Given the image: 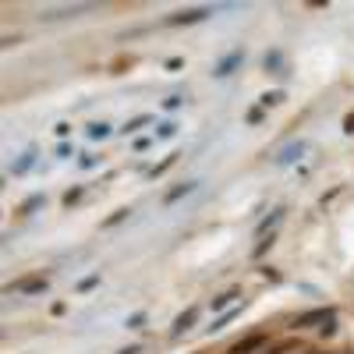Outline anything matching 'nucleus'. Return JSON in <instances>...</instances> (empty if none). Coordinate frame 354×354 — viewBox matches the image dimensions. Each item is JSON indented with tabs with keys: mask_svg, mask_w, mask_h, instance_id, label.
Here are the masks:
<instances>
[{
	"mask_svg": "<svg viewBox=\"0 0 354 354\" xmlns=\"http://www.w3.org/2000/svg\"><path fill=\"white\" fill-rule=\"evenodd\" d=\"M326 319H333V308H312V312H301L290 326L294 330H308V326H322Z\"/></svg>",
	"mask_w": 354,
	"mask_h": 354,
	"instance_id": "f257e3e1",
	"label": "nucleus"
},
{
	"mask_svg": "<svg viewBox=\"0 0 354 354\" xmlns=\"http://www.w3.org/2000/svg\"><path fill=\"white\" fill-rule=\"evenodd\" d=\"M212 14V7H192V11H177L167 18V25H195V21H206Z\"/></svg>",
	"mask_w": 354,
	"mask_h": 354,
	"instance_id": "f03ea898",
	"label": "nucleus"
},
{
	"mask_svg": "<svg viewBox=\"0 0 354 354\" xmlns=\"http://www.w3.org/2000/svg\"><path fill=\"white\" fill-rule=\"evenodd\" d=\"M241 64H244V50H230V53H227V57L212 68V74H216V78H227V74H234Z\"/></svg>",
	"mask_w": 354,
	"mask_h": 354,
	"instance_id": "7ed1b4c3",
	"label": "nucleus"
},
{
	"mask_svg": "<svg viewBox=\"0 0 354 354\" xmlns=\"http://www.w3.org/2000/svg\"><path fill=\"white\" fill-rule=\"evenodd\" d=\"M259 347H266V337H262V333H255V337H248V340L234 344L227 354H252V351H259Z\"/></svg>",
	"mask_w": 354,
	"mask_h": 354,
	"instance_id": "20e7f679",
	"label": "nucleus"
},
{
	"mask_svg": "<svg viewBox=\"0 0 354 354\" xmlns=\"http://www.w3.org/2000/svg\"><path fill=\"white\" fill-rule=\"evenodd\" d=\"M195 319H199V312H195V308H188V312H181V315L174 319V337H181V333H188V330L195 326Z\"/></svg>",
	"mask_w": 354,
	"mask_h": 354,
	"instance_id": "39448f33",
	"label": "nucleus"
},
{
	"mask_svg": "<svg viewBox=\"0 0 354 354\" xmlns=\"http://www.w3.org/2000/svg\"><path fill=\"white\" fill-rule=\"evenodd\" d=\"M7 290H21V294H43V290H46V277H39V280H18V283H11Z\"/></svg>",
	"mask_w": 354,
	"mask_h": 354,
	"instance_id": "423d86ee",
	"label": "nucleus"
},
{
	"mask_svg": "<svg viewBox=\"0 0 354 354\" xmlns=\"http://www.w3.org/2000/svg\"><path fill=\"white\" fill-rule=\"evenodd\" d=\"M305 149H308L305 142H294V145H287V149H283L280 156H277V163H280V167H287V163H294V159H297V156H301Z\"/></svg>",
	"mask_w": 354,
	"mask_h": 354,
	"instance_id": "0eeeda50",
	"label": "nucleus"
},
{
	"mask_svg": "<svg viewBox=\"0 0 354 354\" xmlns=\"http://www.w3.org/2000/svg\"><path fill=\"white\" fill-rule=\"evenodd\" d=\"M32 163H36V149H29V152L11 167V174H14V177H21V174H29V170H32Z\"/></svg>",
	"mask_w": 354,
	"mask_h": 354,
	"instance_id": "6e6552de",
	"label": "nucleus"
},
{
	"mask_svg": "<svg viewBox=\"0 0 354 354\" xmlns=\"http://www.w3.org/2000/svg\"><path fill=\"white\" fill-rule=\"evenodd\" d=\"M283 99H287V92H283V89H273V92H262V96H259V106H280Z\"/></svg>",
	"mask_w": 354,
	"mask_h": 354,
	"instance_id": "1a4fd4ad",
	"label": "nucleus"
},
{
	"mask_svg": "<svg viewBox=\"0 0 354 354\" xmlns=\"http://www.w3.org/2000/svg\"><path fill=\"white\" fill-rule=\"evenodd\" d=\"M195 188H199V184H177L174 192H167V199H163V202H167V206H174L177 199H184V195H192Z\"/></svg>",
	"mask_w": 354,
	"mask_h": 354,
	"instance_id": "9d476101",
	"label": "nucleus"
},
{
	"mask_svg": "<svg viewBox=\"0 0 354 354\" xmlns=\"http://www.w3.org/2000/svg\"><path fill=\"white\" fill-rule=\"evenodd\" d=\"M262 64H266V71H277V74H283V53H280V50H269Z\"/></svg>",
	"mask_w": 354,
	"mask_h": 354,
	"instance_id": "9b49d317",
	"label": "nucleus"
},
{
	"mask_svg": "<svg viewBox=\"0 0 354 354\" xmlns=\"http://www.w3.org/2000/svg\"><path fill=\"white\" fill-rule=\"evenodd\" d=\"M234 297H241V290H227V294H220V297H212V312H223V308H227V305H230V301H234Z\"/></svg>",
	"mask_w": 354,
	"mask_h": 354,
	"instance_id": "f8f14e48",
	"label": "nucleus"
},
{
	"mask_svg": "<svg viewBox=\"0 0 354 354\" xmlns=\"http://www.w3.org/2000/svg\"><path fill=\"white\" fill-rule=\"evenodd\" d=\"M241 308H244V305H241ZM241 308H230V312H223V315H220V319H216V322L209 326V333H220V330H227V322H230L234 315H241Z\"/></svg>",
	"mask_w": 354,
	"mask_h": 354,
	"instance_id": "ddd939ff",
	"label": "nucleus"
},
{
	"mask_svg": "<svg viewBox=\"0 0 354 354\" xmlns=\"http://www.w3.org/2000/svg\"><path fill=\"white\" fill-rule=\"evenodd\" d=\"M149 121H152V117H149V114H139V117H131V121H128V124H124V128H121V131H124V135H135V131H139V128H145V124H149Z\"/></svg>",
	"mask_w": 354,
	"mask_h": 354,
	"instance_id": "4468645a",
	"label": "nucleus"
},
{
	"mask_svg": "<svg viewBox=\"0 0 354 354\" xmlns=\"http://www.w3.org/2000/svg\"><path fill=\"white\" fill-rule=\"evenodd\" d=\"M273 244H277V234H273V230H269V237H266V234H262V241H259V244H255V252H252V255H255V259H262V255H266V252H269V248H273Z\"/></svg>",
	"mask_w": 354,
	"mask_h": 354,
	"instance_id": "2eb2a0df",
	"label": "nucleus"
},
{
	"mask_svg": "<svg viewBox=\"0 0 354 354\" xmlns=\"http://www.w3.org/2000/svg\"><path fill=\"white\" fill-rule=\"evenodd\" d=\"M43 202H46V195H32V199H25V202L18 206V212H21V216H29L32 209H39Z\"/></svg>",
	"mask_w": 354,
	"mask_h": 354,
	"instance_id": "dca6fc26",
	"label": "nucleus"
},
{
	"mask_svg": "<svg viewBox=\"0 0 354 354\" xmlns=\"http://www.w3.org/2000/svg\"><path fill=\"white\" fill-rule=\"evenodd\" d=\"M280 220H283V209L269 212V216H266V220H262V223H259V234H266V230H273V227H277V223H280Z\"/></svg>",
	"mask_w": 354,
	"mask_h": 354,
	"instance_id": "f3484780",
	"label": "nucleus"
},
{
	"mask_svg": "<svg viewBox=\"0 0 354 354\" xmlns=\"http://www.w3.org/2000/svg\"><path fill=\"white\" fill-rule=\"evenodd\" d=\"M174 163H177V152H174V156H167V159H163V163H156V167H152V170H149V177H159V174H167V170H170V167H174Z\"/></svg>",
	"mask_w": 354,
	"mask_h": 354,
	"instance_id": "a211bd4d",
	"label": "nucleus"
},
{
	"mask_svg": "<svg viewBox=\"0 0 354 354\" xmlns=\"http://www.w3.org/2000/svg\"><path fill=\"white\" fill-rule=\"evenodd\" d=\"M128 216H131V209H117V212H110V216L103 220V227H117V223H124Z\"/></svg>",
	"mask_w": 354,
	"mask_h": 354,
	"instance_id": "6ab92c4d",
	"label": "nucleus"
},
{
	"mask_svg": "<svg viewBox=\"0 0 354 354\" xmlns=\"http://www.w3.org/2000/svg\"><path fill=\"white\" fill-rule=\"evenodd\" d=\"M106 135H110V124H103V121L89 124V139H106Z\"/></svg>",
	"mask_w": 354,
	"mask_h": 354,
	"instance_id": "aec40b11",
	"label": "nucleus"
},
{
	"mask_svg": "<svg viewBox=\"0 0 354 354\" xmlns=\"http://www.w3.org/2000/svg\"><path fill=\"white\" fill-rule=\"evenodd\" d=\"M99 283V273H92V277H85V280H78V294H89L92 287Z\"/></svg>",
	"mask_w": 354,
	"mask_h": 354,
	"instance_id": "412c9836",
	"label": "nucleus"
},
{
	"mask_svg": "<svg viewBox=\"0 0 354 354\" xmlns=\"http://www.w3.org/2000/svg\"><path fill=\"white\" fill-rule=\"evenodd\" d=\"M156 135H159V139H174V135H177V124H174V121H163Z\"/></svg>",
	"mask_w": 354,
	"mask_h": 354,
	"instance_id": "4be33fe9",
	"label": "nucleus"
},
{
	"mask_svg": "<svg viewBox=\"0 0 354 354\" xmlns=\"http://www.w3.org/2000/svg\"><path fill=\"white\" fill-rule=\"evenodd\" d=\"M81 192H85V188H71V192H64V206H68V209L81 199Z\"/></svg>",
	"mask_w": 354,
	"mask_h": 354,
	"instance_id": "5701e85b",
	"label": "nucleus"
},
{
	"mask_svg": "<svg viewBox=\"0 0 354 354\" xmlns=\"http://www.w3.org/2000/svg\"><path fill=\"white\" fill-rule=\"evenodd\" d=\"M124 326H128V330H142V326H145V312H135V315H131Z\"/></svg>",
	"mask_w": 354,
	"mask_h": 354,
	"instance_id": "b1692460",
	"label": "nucleus"
},
{
	"mask_svg": "<svg viewBox=\"0 0 354 354\" xmlns=\"http://www.w3.org/2000/svg\"><path fill=\"white\" fill-rule=\"evenodd\" d=\"M319 333H322V337H333V333H337V319H326V322L319 326Z\"/></svg>",
	"mask_w": 354,
	"mask_h": 354,
	"instance_id": "393cba45",
	"label": "nucleus"
},
{
	"mask_svg": "<svg viewBox=\"0 0 354 354\" xmlns=\"http://www.w3.org/2000/svg\"><path fill=\"white\" fill-rule=\"evenodd\" d=\"M259 273H262V277H266V280H269V283H280V273H277L273 266H262Z\"/></svg>",
	"mask_w": 354,
	"mask_h": 354,
	"instance_id": "a878e982",
	"label": "nucleus"
},
{
	"mask_svg": "<svg viewBox=\"0 0 354 354\" xmlns=\"http://www.w3.org/2000/svg\"><path fill=\"white\" fill-rule=\"evenodd\" d=\"M181 103H184V96H170V99H167V103H163V106H167V110H177V106H181Z\"/></svg>",
	"mask_w": 354,
	"mask_h": 354,
	"instance_id": "bb28decb",
	"label": "nucleus"
},
{
	"mask_svg": "<svg viewBox=\"0 0 354 354\" xmlns=\"http://www.w3.org/2000/svg\"><path fill=\"white\" fill-rule=\"evenodd\" d=\"M262 121V106H255V110H248V124H259Z\"/></svg>",
	"mask_w": 354,
	"mask_h": 354,
	"instance_id": "cd10ccee",
	"label": "nucleus"
},
{
	"mask_svg": "<svg viewBox=\"0 0 354 354\" xmlns=\"http://www.w3.org/2000/svg\"><path fill=\"white\" fill-rule=\"evenodd\" d=\"M344 131H347V135H354V110L344 117Z\"/></svg>",
	"mask_w": 354,
	"mask_h": 354,
	"instance_id": "c85d7f7f",
	"label": "nucleus"
},
{
	"mask_svg": "<svg viewBox=\"0 0 354 354\" xmlns=\"http://www.w3.org/2000/svg\"><path fill=\"white\" fill-rule=\"evenodd\" d=\"M53 131H57V135H61V139H68V135H71V124H64V121H61V124H57V128H53Z\"/></svg>",
	"mask_w": 354,
	"mask_h": 354,
	"instance_id": "c756f323",
	"label": "nucleus"
},
{
	"mask_svg": "<svg viewBox=\"0 0 354 354\" xmlns=\"http://www.w3.org/2000/svg\"><path fill=\"white\" fill-rule=\"evenodd\" d=\"M57 156H61V159H68V156H71V145H68V142H61V145H57Z\"/></svg>",
	"mask_w": 354,
	"mask_h": 354,
	"instance_id": "7c9ffc66",
	"label": "nucleus"
},
{
	"mask_svg": "<svg viewBox=\"0 0 354 354\" xmlns=\"http://www.w3.org/2000/svg\"><path fill=\"white\" fill-rule=\"evenodd\" d=\"M181 64H184L181 57H170V61H167V71H177V68H181Z\"/></svg>",
	"mask_w": 354,
	"mask_h": 354,
	"instance_id": "2f4dec72",
	"label": "nucleus"
},
{
	"mask_svg": "<svg viewBox=\"0 0 354 354\" xmlns=\"http://www.w3.org/2000/svg\"><path fill=\"white\" fill-rule=\"evenodd\" d=\"M142 347H124V351H117V354H139Z\"/></svg>",
	"mask_w": 354,
	"mask_h": 354,
	"instance_id": "473e14b6",
	"label": "nucleus"
}]
</instances>
